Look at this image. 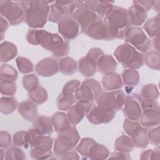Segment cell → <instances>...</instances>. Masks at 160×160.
<instances>
[{"label": "cell", "mask_w": 160, "mask_h": 160, "mask_svg": "<svg viewBox=\"0 0 160 160\" xmlns=\"http://www.w3.org/2000/svg\"><path fill=\"white\" fill-rule=\"evenodd\" d=\"M69 43L68 41L64 40V42L54 51L52 52L53 57L56 58H62L69 54Z\"/></svg>", "instance_id": "f907efd6"}, {"label": "cell", "mask_w": 160, "mask_h": 160, "mask_svg": "<svg viewBox=\"0 0 160 160\" xmlns=\"http://www.w3.org/2000/svg\"><path fill=\"white\" fill-rule=\"evenodd\" d=\"M96 142V141L91 138H84L76 147V151L82 156L88 158V153L90 146Z\"/></svg>", "instance_id": "bcb514c9"}, {"label": "cell", "mask_w": 160, "mask_h": 160, "mask_svg": "<svg viewBox=\"0 0 160 160\" xmlns=\"http://www.w3.org/2000/svg\"><path fill=\"white\" fill-rule=\"evenodd\" d=\"M141 106L142 111H145L147 109H160L159 102L156 100L144 99L141 101Z\"/></svg>", "instance_id": "11a10c76"}, {"label": "cell", "mask_w": 160, "mask_h": 160, "mask_svg": "<svg viewBox=\"0 0 160 160\" xmlns=\"http://www.w3.org/2000/svg\"><path fill=\"white\" fill-rule=\"evenodd\" d=\"M143 98L138 93H132L126 96L122 107V113L126 118L132 121H139L142 110L141 103Z\"/></svg>", "instance_id": "7c38bea8"}, {"label": "cell", "mask_w": 160, "mask_h": 160, "mask_svg": "<svg viewBox=\"0 0 160 160\" xmlns=\"http://www.w3.org/2000/svg\"><path fill=\"white\" fill-rule=\"evenodd\" d=\"M143 29L150 38L152 39L159 36L160 20L159 14L146 20L143 24Z\"/></svg>", "instance_id": "f546056e"}, {"label": "cell", "mask_w": 160, "mask_h": 160, "mask_svg": "<svg viewBox=\"0 0 160 160\" xmlns=\"http://www.w3.org/2000/svg\"><path fill=\"white\" fill-rule=\"evenodd\" d=\"M149 142L159 148L160 144V128L159 126L152 128L148 131Z\"/></svg>", "instance_id": "7dc6e473"}, {"label": "cell", "mask_w": 160, "mask_h": 160, "mask_svg": "<svg viewBox=\"0 0 160 160\" xmlns=\"http://www.w3.org/2000/svg\"><path fill=\"white\" fill-rule=\"evenodd\" d=\"M51 118L54 130L57 132L62 131L71 125L68 118L67 114L63 112H56L52 114Z\"/></svg>", "instance_id": "4dcf8cb0"}, {"label": "cell", "mask_w": 160, "mask_h": 160, "mask_svg": "<svg viewBox=\"0 0 160 160\" xmlns=\"http://www.w3.org/2000/svg\"><path fill=\"white\" fill-rule=\"evenodd\" d=\"M35 71L40 76H52L59 71L58 61L53 57L43 58L36 64Z\"/></svg>", "instance_id": "e0dca14e"}, {"label": "cell", "mask_w": 160, "mask_h": 160, "mask_svg": "<svg viewBox=\"0 0 160 160\" xmlns=\"http://www.w3.org/2000/svg\"><path fill=\"white\" fill-rule=\"evenodd\" d=\"M0 13L11 26H17L25 20V11L19 1L0 0Z\"/></svg>", "instance_id": "52a82bcc"}, {"label": "cell", "mask_w": 160, "mask_h": 160, "mask_svg": "<svg viewBox=\"0 0 160 160\" xmlns=\"http://www.w3.org/2000/svg\"><path fill=\"white\" fill-rule=\"evenodd\" d=\"M58 32L64 39L71 40L78 36L79 25L72 15H68L58 22Z\"/></svg>", "instance_id": "2e32d148"}, {"label": "cell", "mask_w": 160, "mask_h": 160, "mask_svg": "<svg viewBox=\"0 0 160 160\" xmlns=\"http://www.w3.org/2000/svg\"><path fill=\"white\" fill-rule=\"evenodd\" d=\"M127 14L129 26L139 27L142 25L148 18V12L134 2L127 9Z\"/></svg>", "instance_id": "ac0fdd59"}, {"label": "cell", "mask_w": 160, "mask_h": 160, "mask_svg": "<svg viewBox=\"0 0 160 160\" xmlns=\"http://www.w3.org/2000/svg\"><path fill=\"white\" fill-rule=\"evenodd\" d=\"M125 92L121 90L104 91L96 99V104L115 111L121 110L125 102Z\"/></svg>", "instance_id": "30bf717a"}, {"label": "cell", "mask_w": 160, "mask_h": 160, "mask_svg": "<svg viewBox=\"0 0 160 160\" xmlns=\"http://www.w3.org/2000/svg\"><path fill=\"white\" fill-rule=\"evenodd\" d=\"M114 1L89 0L84 1L88 9L96 13L99 18L104 19L113 8Z\"/></svg>", "instance_id": "d6986e66"}, {"label": "cell", "mask_w": 160, "mask_h": 160, "mask_svg": "<svg viewBox=\"0 0 160 160\" xmlns=\"http://www.w3.org/2000/svg\"><path fill=\"white\" fill-rule=\"evenodd\" d=\"M26 38L29 44L40 46L51 52L58 49L64 41L59 34L40 29L29 30Z\"/></svg>", "instance_id": "3957f363"}, {"label": "cell", "mask_w": 160, "mask_h": 160, "mask_svg": "<svg viewBox=\"0 0 160 160\" xmlns=\"http://www.w3.org/2000/svg\"><path fill=\"white\" fill-rule=\"evenodd\" d=\"M104 54L103 51L99 48H92L78 61L79 71L86 78L95 75L98 71L97 62L99 58Z\"/></svg>", "instance_id": "ba28073f"}, {"label": "cell", "mask_w": 160, "mask_h": 160, "mask_svg": "<svg viewBox=\"0 0 160 160\" xmlns=\"http://www.w3.org/2000/svg\"><path fill=\"white\" fill-rule=\"evenodd\" d=\"M85 34L95 40H112L108 24L104 19L100 18L89 26Z\"/></svg>", "instance_id": "9a60e30c"}, {"label": "cell", "mask_w": 160, "mask_h": 160, "mask_svg": "<svg viewBox=\"0 0 160 160\" xmlns=\"http://www.w3.org/2000/svg\"><path fill=\"white\" fill-rule=\"evenodd\" d=\"M118 67V63L114 57L110 54L102 55L97 62L98 71L103 74L107 75L114 72Z\"/></svg>", "instance_id": "44dd1931"}, {"label": "cell", "mask_w": 160, "mask_h": 160, "mask_svg": "<svg viewBox=\"0 0 160 160\" xmlns=\"http://www.w3.org/2000/svg\"><path fill=\"white\" fill-rule=\"evenodd\" d=\"M81 82L78 79H72L67 82L62 88L61 94L64 95H73Z\"/></svg>", "instance_id": "c3c4849f"}, {"label": "cell", "mask_w": 160, "mask_h": 160, "mask_svg": "<svg viewBox=\"0 0 160 160\" xmlns=\"http://www.w3.org/2000/svg\"><path fill=\"white\" fill-rule=\"evenodd\" d=\"M144 62L150 69L159 70L160 69V54L159 52L155 50H150L144 56Z\"/></svg>", "instance_id": "8d00e7d4"}, {"label": "cell", "mask_w": 160, "mask_h": 160, "mask_svg": "<svg viewBox=\"0 0 160 160\" xmlns=\"http://www.w3.org/2000/svg\"><path fill=\"white\" fill-rule=\"evenodd\" d=\"M4 159L6 160H23L26 159V154L23 150L20 148V147L13 146L6 149L5 151Z\"/></svg>", "instance_id": "ee69618b"}, {"label": "cell", "mask_w": 160, "mask_h": 160, "mask_svg": "<svg viewBox=\"0 0 160 160\" xmlns=\"http://www.w3.org/2000/svg\"><path fill=\"white\" fill-rule=\"evenodd\" d=\"M159 36L152 38V40L151 42V45H152V47L154 48L155 51H158V52H159Z\"/></svg>", "instance_id": "94428289"}, {"label": "cell", "mask_w": 160, "mask_h": 160, "mask_svg": "<svg viewBox=\"0 0 160 160\" xmlns=\"http://www.w3.org/2000/svg\"><path fill=\"white\" fill-rule=\"evenodd\" d=\"M102 92L100 82L95 79L88 78L82 81L76 89L74 96L76 101L93 102Z\"/></svg>", "instance_id": "9c48e42d"}, {"label": "cell", "mask_w": 160, "mask_h": 160, "mask_svg": "<svg viewBox=\"0 0 160 160\" xmlns=\"http://www.w3.org/2000/svg\"><path fill=\"white\" fill-rule=\"evenodd\" d=\"M18 102L13 96H2L0 99V111L8 115L12 113L18 108Z\"/></svg>", "instance_id": "d6a6232c"}, {"label": "cell", "mask_w": 160, "mask_h": 160, "mask_svg": "<svg viewBox=\"0 0 160 160\" xmlns=\"http://www.w3.org/2000/svg\"><path fill=\"white\" fill-rule=\"evenodd\" d=\"M104 19L108 24L114 39H123L124 31L129 26L127 9L114 6L112 10Z\"/></svg>", "instance_id": "5b68a950"}, {"label": "cell", "mask_w": 160, "mask_h": 160, "mask_svg": "<svg viewBox=\"0 0 160 160\" xmlns=\"http://www.w3.org/2000/svg\"><path fill=\"white\" fill-rule=\"evenodd\" d=\"M61 159H79V156L78 152L73 149L70 150L64 154H63L61 156L59 157Z\"/></svg>", "instance_id": "680465c9"}, {"label": "cell", "mask_w": 160, "mask_h": 160, "mask_svg": "<svg viewBox=\"0 0 160 160\" xmlns=\"http://www.w3.org/2000/svg\"><path fill=\"white\" fill-rule=\"evenodd\" d=\"M68 16L64 8L58 1H54L50 6V12L48 20L52 22H59L64 16Z\"/></svg>", "instance_id": "836d02e7"}, {"label": "cell", "mask_w": 160, "mask_h": 160, "mask_svg": "<svg viewBox=\"0 0 160 160\" xmlns=\"http://www.w3.org/2000/svg\"><path fill=\"white\" fill-rule=\"evenodd\" d=\"M18 54L16 46L9 41H3L0 44V62H7L13 59Z\"/></svg>", "instance_id": "d4e9b609"}, {"label": "cell", "mask_w": 160, "mask_h": 160, "mask_svg": "<svg viewBox=\"0 0 160 160\" xmlns=\"http://www.w3.org/2000/svg\"><path fill=\"white\" fill-rule=\"evenodd\" d=\"M53 146V139L48 135L41 134L38 136L30 145L31 148H33L43 152L51 151Z\"/></svg>", "instance_id": "4316f807"}, {"label": "cell", "mask_w": 160, "mask_h": 160, "mask_svg": "<svg viewBox=\"0 0 160 160\" xmlns=\"http://www.w3.org/2000/svg\"><path fill=\"white\" fill-rule=\"evenodd\" d=\"M59 71L66 76L74 74L78 69L77 62L71 57L65 56L61 58L58 61Z\"/></svg>", "instance_id": "484cf974"}, {"label": "cell", "mask_w": 160, "mask_h": 160, "mask_svg": "<svg viewBox=\"0 0 160 160\" xmlns=\"http://www.w3.org/2000/svg\"><path fill=\"white\" fill-rule=\"evenodd\" d=\"M9 22L8 21L4 18L3 17L1 16L0 18V33H1V40L2 41L4 36V33L8 29L9 27Z\"/></svg>", "instance_id": "6f0895ef"}, {"label": "cell", "mask_w": 160, "mask_h": 160, "mask_svg": "<svg viewBox=\"0 0 160 160\" xmlns=\"http://www.w3.org/2000/svg\"><path fill=\"white\" fill-rule=\"evenodd\" d=\"M74 94L64 95L60 94L56 99V105L59 110L68 111L76 102Z\"/></svg>", "instance_id": "74e56055"}, {"label": "cell", "mask_w": 160, "mask_h": 160, "mask_svg": "<svg viewBox=\"0 0 160 160\" xmlns=\"http://www.w3.org/2000/svg\"><path fill=\"white\" fill-rule=\"evenodd\" d=\"M110 153L109 149L103 144L95 142L92 144L88 151V158L90 159H108Z\"/></svg>", "instance_id": "83f0119b"}, {"label": "cell", "mask_w": 160, "mask_h": 160, "mask_svg": "<svg viewBox=\"0 0 160 160\" xmlns=\"http://www.w3.org/2000/svg\"><path fill=\"white\" fill-rule=\"evenodd\" d=\"M17 91V84L14 81H0V91L5 96H13Z\"/></svg>", "instance_id": "f6af8a7d"}, {"label": "cell", "mask_w": 160, "mask_h": 160, "mask_svg": "<svg viewBox=\"0 0 160 160\" xmlns=\"http://www.w3.org/2000/svg\"><path fill=\"white\" fill-rule=\"evenodd\" d=\"M122 83L129 86H136L139 82V74L136 69H126L121 73Z\"/></svg>", "instance_id": "e575fe53"}, {"label": "cell", "mask_w": 160, "mask_h": 160, "mask_svg": "<svg viewBox=\"0 0 160 160\" xmlns=\"http://www.w3.org/2000/svg\"><path fill=\"white\" fill-rule=\"evenodd\" d=\"M134 148L132 140L128 135L122 134L119 136L114 142V149L116 151L129 153Z\"/></svg>", "instance_id": "1f68e13d"}, {"label": "cell", "mask_w": 160, "mask_h": 160, "mask_svg": "<svg viewBox=\"0 0 160 160\" xmlns=\"http://www.w3.org/2000/svg\"><path fill=\"white\" fill-rule=\"evenodd\" d=\"M4 149H2V148H1L0 149V158H1V159H4V156H5V151H4Z\"/></svg>", "instance_id": "be15d7a7"}, {"label": "cell", "mask_w": 160, "mask_h": 160, "mask_svg": "<svg viewBox=\"0 0 160 160\" xmlns=\"http://www.w3.org/2000/svg\"><path fill=\"white\" fill-rule=\"evenodd\" d=\"M18 76L17 71L12 66L8 64H2L0 68V80L16 81Z\"/></svg>", "instance_id": "f35d334b"}, {"label": "cell", "mask_w": 160, "mask_h": 160, "mask_svg": "<svg viewBox=\"0 0 160 160\" xmlns=\"http://www.w3.org/2000/svg\"><path fill=\"white\" fill-rule=\"evenodd\" d=\"M32 127L44 135H50L53 132L51 118L45 115H39L32 121Z\"/></svg>", "instance_id": "cb8c5ba5"}, {"label": "cell", "mask_w": 160, "mask_h": 160, "mask_svg": "<svg viewBox=\"0 0 160 160\" xmlns=\"http://www.w3.org/2000/svg\"><path fill=\"white\" fill-rule=\"evenodd\" d=\"M29 133L25 131H20L15 132L12 136V145L18 147L28 148L29 146Z\"/></svg>", "instance_id": "60d3db41"}, {"label": "cell", "mask_w": 160, "mask_h": 160, "mask_svg": "<svg viewBox=\"0 0 160 160\" xmlns=\"http://www.w3.org/2000/svg\"><path fill=\"white\" fill-rule=\"evenodd\" d=\"M160 152L159 149H151L143 151L140 156V159L142 160L146 159H159Z\"/></svg>", "instance_id": "816d5d0a"}, {"label": "cell", "mask_w": 160, "mask_h": 160, "mask_svg": "<svg viewBox=\"0 0 160 160\" xmlns=\"http://www.w3.org/2000/svg\"><path fill=\"white\" fill-rule=\"evenodd\" d=\"M16 62L18 69L21 74H28L34 70L33 63L26 58L18 56L16 59Z\"/></svg>", "instance_id": "b9f144b4"}, {"label": "cell", "mask_w": 160, "mask_h": 160, "mask_svg": "<svg viewBox=\"0 0 160 160\" xmlns=\"http://www.w3.org/2000/svg\"><path fill=\"white\" fill-rule=\"evenodd\" d=\"M94 104L93 102L76 101L67 113L71 124L76 126L79 124Z\"/></svg>", "instance_id": "5bb4252c"}, {"label": "cell", "mask_w": 160, "mask_h": 160, "mask_svg": "<svg viewBox=\"0 0 160 160\" xmlns=\"http://www.w3.org/2000/svg\"><path fill=\"white\" fill-rule=\"evenodd\" d=\"M132 2L142 7L147 12L152 8L153 1H134Z\"/></svg>", "instance_id": "91938a15"}, {"label": "cell", "mask_w": 160, "mask_h": 160, "mask_svg": "<svg viewBox=\"0 0 160 160\" xmlns=\"http://www.w3.org/2000/svg\"><path fill=\"white\" fill-rule=\"evenodd\" d=\"M116 116V111L99 105H94L86 117L89 122L95 125L108 124Z\"/></svg>", "instance_id": "4fadbf2b"}, {"label": "cell", "mask_w": 160, "mask_h": 160, "mask_svg": "<svg viewBox=\"0 0 160 160\" xmlns=\"http://www.w3.org/2000/svg\"><path fill=\"white\" fill-rule=\"evenodd\" d=\"M12 144V139L10 134L4 131H1L0 132V147L1 148L6 149L11 147Z\"/></svg>", "instance_id": "db71d44e"}, {"label": "cell", "mask_w": 160, "mask_h": 160, "mask_svg": "<svg viewBox=\"0 0 160 160\" xmlns=\"http://www.w3.org/2000/svg\"><path fill=\"white\" fill-rule=\"evenodd\" d=\"M80 141L79 134L74 125L58 132L55 138L53 145V152L54 155L60 157L65 152L73 149Z\"/></svg>", "instance_id": "277c9868"}, {"label": "cell", "mask_w": 160, "mask_h": 160, "mask_svg": "<svg viewBox=\"0 0 160 160\" xmlns=\"http://www.w3.org/2000/svg\"><path fill=\"white\" fill-rule=\"evenodd\" d=\"M114 56L116 60L125 68L138 69L144 64V55L128 43L118 46Z\"/></svg>", "instance_id": "7a4b0ae2"}, {"label": "cell", "mask_w": 160, "mask_h": 160, "mask_svg": "<svg viewBox=\"0 0 160 160\" xmlns=\"http://www.w3.org/2000/svg\"><path fill=\"white\" fill-rule=\"evenodd\" d=\"M141 126L138 121H132L126 118L123 122V129L129 136H131L134 132Z\"/></svg>", "instance_id": "681fc988"}, {"label": "cell", "mask_w": 160, "mask_h": 160, "mask_svg": "<svg viewBox=\"0 0 160 160\" xmlns=\"http://www.w3.org/2000/svg\"><path fill=\"white\" fill-rule=\"evenodd\" d=\"M25 11V22L32 29L42 28L46 24L49 12V3L46 1H20Z\"/></svg>", "instance_id": "6da1fadb"}, {"label": "cell", "mask_w": 160, "mask_h": 160, "mask_svg": "<svg viewBox=\"0 0 160 160\" xmlns=\"http://www.w3.org/2000/svg\"><path fill=\"white\" fill-rule=\"evenodd\" d=\"M134 147L141 149L147 148L149 144L148 138V129L140 126L131 136Z\"/></svg>", "instance_id": "f1b7e54d"}, {"label": "cell", "mask_w": 160, "mask_h": 160, "mask_svg": "<svg viewBox=\"0 0 160 160\" xmlns=\"http://www.w3.org/2000/svg\"><path fill=\"white\" fill-rule=\"evenodd\" d=\"M139 120L141 126L147 129L159 126L160 123L159 109H154L142 111Z\"/></svg>", "instance_id": "ffe728a7"}, {"label": "cell", "mask_w": 160, "mask_h": 160, "mask_svg": "<svg viewBox=\"0 0 160 160\" xmlns=\"http://www.w3.org/2000/svg\"><path fill=\"white\" fill-rule=\"evenodd\" d=\"M159 3L160 1H153L152 2V8L158 12H159Z\"/></svg>", "instance_id": "6125c7cd"}, {"label": "cell", "mask_w": 160, "mask_h": 160, "mask_svg": "<svg viewBox=\"0 0 160 160\" xmlns=\"http://www.w3.org/2000/svg\"><path fill=\"white\" fill-rule=\"evenodd\" d=\"M109 159H131V157L128 153L118 151H116L112 152L111 154H109V157L108 158Z\"/></svg>", "instance_id": "9f6ffc18"}, {"label": "cell", "mask_w": 160, "mask_h": 160, "mask_svg": "<svg viewBox=\"0 0 160 160\" xmlns=\"http://www.w3.org/2000/svg\"><path fill=\"white\" fill-rule=\"evenodd\" d=\"M29 154L30 156L34 159H47L51 158L52 152L51 151L49 152H43L31 148Z\"/></svg>", "instance_id": "f5cc1de1"}, {"label": "cell", "mask_w": 160, "mask_h": 160, "mask_svg": "<svg viewBox=\"0 0 160 160\" xmlns=\"http://www.w3.org/2000/svg\"><path fill=\"white\" fill-rule=\"evenodd\" d=\"M123 39L142 54L147 53L151 49V40L139 27H128L124 31Z\"/></svg>", "instance_id": "8992f818"}, {"label": "cell", "mask_w": 160, "mask_h": 160, "mask_svg": "<svg viewBox=\"0 0 160 160\" xmlns=\"http://www.w3.org/2000/svg\"><path fill=\"white\" fill-rule=\"evenodd\" d=\"M22 86L28 92L36 89L39 86V79L35 74H28L22 78Z\"/></svg>", "instance_id": "7bdbcfd3"}, {"label": "cell", "mask_w": 160, "mask_h": 160, "mask_svg": "<svg viewBox=\"0 0 160 160\" xmlns=\"http://www.w3.org/2000/svg\"><path fill=\"white\" fill-rule=\"evenodd\" d=\"M29 99L36 104H42L47 101L48 94L46 89L39 85L36 89L28 92Z\"/></svg>", "instance_id": "d590c367"}, {"label": "cell", "mask_w": 160, "mask_h": 160, "mask_svg": "<svg viewBox=\"0 0 160 160\" xmlns=\"http://www.w3.org/2000/svg\"><path fill=\"white\" fill-rule=\"evenodd\" d=\"M141 96L144 99L157 100L159 96L158 86L152 83L144 84L141 89Z\"/></svg>", "instance_id": "ab89813d"}, {"label": "cell", "mask_w": 160, "mask_h": 160, "mask_svg": "<svg viewBox=\"0 0 160 160\" xmlns=\"http://www.w3.org/2000/svg\"><path fill=\"white\" fill-rule=\"evenodd\" d=\"M20 115L27 121H31L38 116L37 104L30 99H26L21 102L18 108Z\"/></svg>", "instance_id": "7402d4cb"}, {"label": "cell", "mask_w": 160, "mask_h": 160, "mask_svg": "<svg viewBox=\"0 0 160 160\" xmlns=\"http://www.w3.org/2000/svg\"><path fill=\"white\" fill-rule=\"evenodd\" d=\"M76 8L72 14L81 27V32L86 34L89 26L95 22L98 16L86 8L84 1H76Z\"/></svg>", "instance_id": "8fae6325"}, {"label": "cell", "mask_w": 160, "mask_h": 160, "mask_svg": "<svg viewBox=\"0 0 160 160\" xmlns=\"http://www.w3.org/2000/svg\"><path fill=\"white\" fill-rule=\"evenodd\" d=\"M101 84L106 91H111L120 89L123 83L121 75L117 72H112L104 75L101 80Z\"/></svg>", "instance_id": "603a6c76"}]
</instances>
